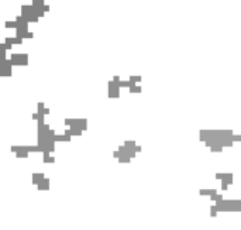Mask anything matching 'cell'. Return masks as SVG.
I'll list each match as a JSON object with an SVG mask.
<instances>
[{"label": "cell", "mask_w": 241, "mask_h": 230, "mask_svg": "<svg viewBox=\"0 0 241 230\" xmlns=\"http://www.w3.org/2000/svg\"><path fill=\"white\" fill-rule=\"evenodd\" d=\"M28 58V54H11L10 55V59H14V61H17V62H24V61H28L27 59Z\"/></svg>", "instance_id": "cell-2"}, {"label": "cell", "mask_w": 241, "mask_h": 230, "mask_svg": "<svg viewBox=\"0 0 241 230\" xmlns=\"http://www.w3.org/2000/svg\"><path fill=\"white\" fill-rule=\"evenodd\" d=\"M141 150H142V148H141V145H137V147L134 148V151H136V152H141Z\"/></svg>", "instance_id": "cell-25"}, {"label": "cell", "mask_w": 241, "mask_h": 230, "mask_svg": "<svg viewBox=\"0 0 241 230\" xmlns=\"http://www.w3.org/2000/svg\"><path fill=\"white\" fill-rule=\"evenodd\" d=\"M31 117H33V120H39L41 114H39L38 112H37V113H33V116H31Z\"/></svg>", "instance_id": "cell-23"}, {"label": "cell", "mask_w": 241, "mask_h": 230, "mask_svg": "<svg viewBox=\"0 0 241 230\" xmlns=\"http://www.w3.org/2000/svg\"><path fill=\"white\" fill-rule=\"evenodd\" d=\"M210 216H211V217H216V216H217V209H216L214 205H213V206L210 208Z\"/></svg>", "instance_id": "cell-19"}, {"label": "cell", "mask_w": 241, "mask_h": 230, "mask_svg": "<svg viewBox=\"0 0 241 230\" xmlns=\"http://www.w3.org/2000/svg\"><path fill=\"white\" fill-rule=\"evenodd\" d=\"M44 179H45V175L42 174V172H34V174H33V184L37 185V186H38Z\"/></svg>", "instance_id": "cell-1"}, {"label": "cell", "mask_w": 241, "mask_h": 230, "mask_svg": "<svg viewBox=\"0 0 241 230\" xmlns=\"http://www.w3.org/2000/svg\"><path fill=\"white\" fill-rule=\"evenodd\" d=\"M210 199H211V200H214L216 203H217V202H221V200H224V199H223V195H220V193H216V195L210 196Z\"/></svg>", "instance_id": "cell-9"}, {"label": "cell", "mask_w": 241, "mask_h": 230, "mask_svg": "<svg viewBox=\"0 0 241 230\" xmlns=\"http://www.w3.org/2000/svg\"><path fill=\"white\" fill-rule=\"evenodd\" d=\"M113 157H116V158H120V152H118V151H114L113 152Z\"/></svg>", "instance_id": "cell-26"}, {"label": "cell", "mask_w": 241, "mask_h": 230, "mask_svg": "<svg viewBox=\"0 0 241 230\" xmlns=\"http://www.w3.org/2000/svg\"><path fill=\"white\" fill-rule=\"evenodd\" d=\"M210 151L211 152H221L223 151V147H221V145H214V147L210 148Z\"/></svg>", "instance_id": "cell-15"}, {"label": "cell", "mask_w": 241, "mask_h": 230, "mask_svg": "<svg viewBox=\"0 0 241 230\" xmlns=\"http://www.w3.org/2000/svg\"><path fill=\"white\" fill-rule=\"evenodd\" d=\"M130 161H131V158H130V157H120V158H118V162H120V164H123V162L128 164Z\"/></svg>", "instance_id": "cell-14"}, {"label": "cell", "mask_w": 241, "mask_h": 230, "mask_svg": "<svg viewBox=\"0 0 241 230\" xmlns=\"http://www.w3.org/2000/svg\"><path fill=\"white\" fill-rule=\"evenodd\" d=\"M130 92H131V93H140V92H141V86H136V85H134V86L130 88Z\"/></svg>", "instance_id": "cell-16"}, {"label": "cell", "mask_w": 241, "mask_h": 230, "mask_svg": "<svg viewBox=\"0 0 241 230\" xmlns=\"http://www.w3.org/2000/svg\"><path fill=\"white\" fill-rule=\"evenodd\" d=\"M141 81V76H130V83H131V86H134L136 85V82H140Z\"/></svg>", "instance_id": "cell-12"}, {"label": "cell", "mask_w": 241, "mask_h": 230, "mask_svg": "<svg viewBox=\"0 0 241 230\" xmlns=\"http://www.w3.org/2000/svg\"><path fill=\"white\" fill-rule=\"evenodd\" d=\"M124 145H126L127 148H130V150H133V148L137 147L136 141H130V140H128V141H124Z\"/></svg>", "instance_id": "cell-10"}, {"label": "cell", "mask_w": 241, "mask_h": 230, "mask_svg": "<svg viewBox=\"0 0 241 230\" xmlns=\"http://www.w3.org/2000/svg\"><path fill=\"white\" fill-rule=\"evenodd\" d=\"M37 188H38L39 191H48V189H49V178H45Z\"/></svg>", "instance_id": "cell-3"}, {"label": "cell", "mask_w": 241, "mask_h": 230, "mask_svg": "<svg viewBox=\"0 0 241 230\" xmlns=\"http://www.w3.org/2000/svg\"><path fill=\"white\" fill-rule=\"evenodd\" d=\"M109 97H120V88L109 89Z\"/></svg>", "instance_id": "cell-7"}, {"label": "cell", "mask_w": 241, "mask_h": 230, "mask_svg": "<svg viewBox=\"0 0 241 230\" xmlns=\"http://www.w3.org/2000/svg\"><path fill=\"white\" fill-rule=\"evenodd\" d=\"M228 189V184L226 181H221V191H227Z\"/></svg>", "instance_id": "cell-22"}, {"label": "cell", "mask_w": 241, "mask_h": 230, "mask_svg": "<svg viewBox=\"0 0 241 230\" xmlns=\"http://www.w3.org/2000/svg\"><path fill=\"white\" fill-rule=\"evenodd\" d=\"M52 140L55 141V143H58V141H70V137H68V136H65V134H59V136L57 134Z\"/></svg>", "instance_id": "cell-6"}, {"label": "cell", "mask_w": 241, "mask_h": 230, "mask_svg": "<svg viewBox=\"0 0 241 230\" xmlns=\"http://www.w3.org/2000/svg\"><path fill=\"white\" fill-rule=\"evenodd\" d=\"M199 193H200L202 196H213V195L217 193V191H216V189H200Z\"/></svg>", "instance_id": "cell-5"}, {"label": "cell", "mask_w": 241, "mask_h": 230, "mask_svg": "<svg viewBox=\"0 0 241 230\" xmlns=\"http://www.w3.org/2000/svg\"><path fill=\"white\" fill-rule=\"evenodd\" d=\"M4 27H6V28H16V30H17V28H18V23L16 21V20H13V21H6Z\"/></svg>", "instance_id": "cell-8"}, {"label": "cell", "mask_w": 241, "mask_h": 230, "mask_svg": "<svg viewBox=\"0 0 241 230\" xmlns=\"http://www.w3.org/2000/svg\"><path fill=\"white\" fill-rule=\"evenodd\" d=\"M230 138H231L233 141H241V134H237V136L234 134V136H231Z\"/></svg>", "instance_id": "cell-21"}, {"label": "cell", "mask_w": 241, "mask_h": 230, "mask_svg": "<svg viewBox=\"0 0 241 230\" xmlns=\"http://www.w3.org/2000/svg\"><path fill=\"white\" fill-rule=\"evenodd\" d=\"M42 10H44V13H45V11H49V6H48V4H45L44 7H42Z\"/></svg>", "instance_id": "cell-27"}, {"label": "cell", "mask_w": 241, "mask_h": 230, "mask_svg": "<svg viewBox=\"0 0 241 230\" xmlns=\"http://www.w3.org/2000/svg\"><path fill=\"white\" fill-rule=\"evenodd\" d=\"M118 88H131V83H130V81H121L118 83Z\"/></svg>", "instance_id": "cell-13"}, {"label": "cell", "mask_w": 241, "mask_h": 230, "mask_svg": "<svg viewBox=\"0 0 241 230\" xmlns=\"http://www.w3.org/2000/svg\"><path fill=\"white\" fill-rule=\"evenodd\" d=\"M28 154H30V152H28V151H26V150H23V151L17 152V154H16V157H17V158H27V157H28Z\"/></svg>", "instance_id": "cell-11"}, {"label": "cell", "mask_w": 241, "mask_h": 230, "mask_svg": "<svg viewBox=\"0 0 241 230\" xmlns=\"http://www.w3.org/2000/svg\"><path fill=\"white\" fill-rule=\"evenodd\" d=\"M24 150L28 152H44L38 145H24Z\"/></svg>", "instance_id": "cell-4"}, {"label": "cell", "mask_w": 241, "mask_h": 230, "mask_svg": "<svg viewBox=\"0 0 241 230\" xmlns=\"http://www.w3.org/2000/svg\"><path fill=\"white\" fill-rule=\"evenodd\" d=\"M224 178H226V172H217V174H216V179H220V181H223Z\"/></svg>", "instance_id": "cell-20"}, {"label": "cell", "mask_w": 241, "mask_h": 230, "mask_svg": "<svg viewBox=\"0 0 241 230\" xmlns=\"http://www.w3.org/2000/svg\"><path fill=\"white\" fill-rule=\"evenodd\" d=\"M42 161H44L45 164H54V162H55V157L51 155V157H48V158H44Z\"/></svg>", "instance_id": "cell-17"}, {"label": "cell", "mask_w": 241, "mask_h": 230, "mask_svg": "<svg viewBox=\"0 0 241 230\" xmlns=\"http://www.w3.org/2000/svg\"><path fill=\"white\" fill-rule=\"evenodd\" d=\"M24 38H33V33H31V31H28L27 34H24Z\"/></svg>", "instance_id": "cell-24"}, {"label": "cell", "mask_w": 241, "mask_h": 230, "mask_svg": "<svg viewBox=\"0 0 241 230\" xmlns=\"http://www.w3.org/2000/svg\"><path fill=\"white\" fill-rule=\"evenodd\" d=\"M49 112H51V110H49V109L47 107V109H45V112H44V114H49Z\"/></svg>", "instance_id": "cell-28"}, {"label": "cell", "mask_w": 241, "mask_h": 230, "mask_svg": "<svg viewBox=\"0 0 241 230\" xmlns=\"http://www.w3.org/2000/svg\"><path fill=\"white\" fill-rule=\"evenodd\" d=\"M1 48H3L4 51H9V49L13 48V45H11V44H7V43H1Z\"/></svg>", "instance_id": "cell-18"}]
</instances>
